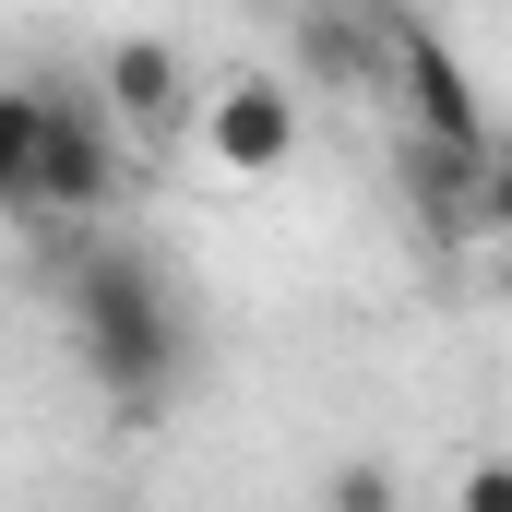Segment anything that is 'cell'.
Listing matches in <instances>:
<instances>
[{
    "label": "cell",
    "instance_id": "obj_1",
    "mask_svg": "<svg viewBox=\"0 0 512 512\" xmlns=\"http://www.w3.org/2000/svg\"><path fill=\"white\" fill-rule=\"evenodd\" d=\"M60 310H72V358H84L96 405L120 429H155L191 382V310H179L167 262L131 239H84L60 262Z\"/></svg>",
    "mask_w": 512,
    "mask_h": 512
},
{
    "label": "cell",
    "instance_id": "obj_2",
    "mask_svg": "<svg viewBox=\"0 0 512 512\" xmlns=\"http://www.w3.org/2000/svg\"><path fill=\"white\" fill-rule=\"evenodd\" d=\"M120 108L72 84H12L0 96V215L12 227H96L120 203Z\"/></svg>",
    "mask_w": 512,
    "mask_h": 512
},
{
    "label": "cell",
    "instance_id": "obj_3",
    "mask_svg": "<svg viewBox=\"0 0 512 512\" xmlns=\"http://www.w3.org/2000/svg\"><path fill=\"white\" fill-rule=\"evenodd\" d=\"M382 120L429 131V143H501L489 108H477V72L453 60V36L429 12H405V0H393V96H382Z\"/></svg>",
    "mask_w": 512,
    "mask_h": 512
},
{
    "label": "cell",
    "instance_id": "obj_4",
    "mask_svg": "<svg viewBox=\"0 0 512 512\" xmlns=\"http://www.w3.org/2000/svg\"><path fill=\"white\" fill-rule=\"evenodd\" d=\"M191 143L227 167V179H274L286 155H298V84L286 72H215L203 84V108H191Z\"/></svg>",
    "mask_w": 512,
    "mask_h": 512
},
{
    "label": "cell",
    "instance_id": "obj_5",
    "mask_svg": "<svg viewBox=\"0 0 512 512\" xmlns=\"http://www.w3.org/2000/svg\"><path fill=\"white\" fill-rule=\"evenodd\" d=\"M96 96L120 108L131 143H167V131H191V108H203V96H191V60H179L167 36H108V48H96Z\"/></svg>",
    "mask_w": 512,
    "mask_h": 512
},
{
    "label": "cell",
    "instance_id": "obj_6",
    "mask_svg": "<svg viewBox=\"0 0 512 512\" xmlns=\"http://www.w3.org/2000/svg\"><path fill=\"white\" fill-rule=\"evenodd\" d=\"M393 501H405V477H393L382 453H358V465L322 477V512H393Z\"/></svg>",
    "mask_w": 512,
    "mask_h": 512
},
{
    "label": "cell",
    "instance_id": "obj_7",
    "mask_svg": "<svg viewBox=\"0 0 512 512\" xmlns=\"http://www.w3.org/2000/svg\"><path fill=\"white\" fill-rule=\"evenodd\" d=\"M477 239H501V251H512V131L489 143V167H477Z\"/></svg>",
    "mask_w": 512,
    "mask_h": 512
},
{
    "label": "cell",
    "instance_id": "obj_8",
    "mask_svg": "<svg viewBox=\"0 0 512 512\" xmlns=\"http://www.w3.org/2000/svg\"><path fill=\"white\" fill-rule=\"evenodd\" d=\"M453 501H465V512H512V465H465Z\"/></svg>",
    "mask_w": 512,
    "mask_h": 512
}]
</instances>
